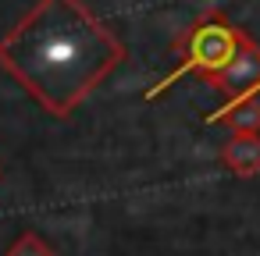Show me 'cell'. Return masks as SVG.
<instances>
[{
  "label": "cell",
  "mask_w": 260,
  "mask_h": 256,
  "mask_svg": "<svg viewBox=\"0 0 260 256\" xmlns=\"http://www.w3.org/2000/svg\"><path fill=\"white\" fill-rule=\"evenodd\" d=\"M121 61V36L82 0H36L0 40V68L54 118H72Z\"/></svg>",
  "instance_id": "1"
},
{
  "label": "cell",
  "mask_w": 260,
  "mask_h": 256,
  "mask_svg": "<svg viewBox=\"0 0 260 256\" xmlns=\"http://www.w3.org/2000/svg\"><path fill=\"white\" fill-rule=\"evenodd\" d=\"M242 43V29L228 25L217 11H210L203 22H196L185 40L178 43V68L168 71L160 82H153V89H146V100H157L160 93H168L175 82H182L185 75H200V79H214L228 68V61L235 57Z\"/></svg>",
  "instance_id": "2"
},
{
  "label": "cell",
  "mask_w": 260,
  "mask_h": 256,
  "mask_svg": "<svg viewBox=\"0 0 260 256\" xmlns=\"http://www.w3.org/2000/svg\"><path fill=\"white\" fill-rule=\"evenodd\" d=\"M221 164L235 178L260 174V132H232V139L221 146Z\"/></svg>",
  "instance_id": "3"
},
{
  "label": "cell",
  "mask_w": 260,
  "mask_h": 256,
  "mask_svg": "<svg viewBox=\"0 0 260 256\" xmlns=\"http://www.w3.org/2000/svg\"><path fill=\"white\" fill-rule=\"evenodd\" d=\"M232 132H260V100H246L224 114Z\"/></svg>",
  "instance_id": "4"
},
{
  "label": "cell",
  "mask_w": 260,
  "mask_h": 256,
  "mask_svg": "<svg viewBox=\"0 0 260 256\" xmlns=\"http://www.w3.org/2000/svg\"><path fill=\"white\" fill-rule=\"evenodd\" d=\"M4 256H57L47 242H43V235L40 231H22L11 245H8V252Z\"/></svg>",
  "instance_id": "5"
}]
</instances>
